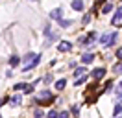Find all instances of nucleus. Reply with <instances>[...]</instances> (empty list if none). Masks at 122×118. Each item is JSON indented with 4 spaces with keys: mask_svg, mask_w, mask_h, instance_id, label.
I'll use <instances>...</instances> for the list:
<instances>
[{
    "mask_svg": "<svg viewBox=\"0 0 122 118\" xmlns=\"http://www.w3.org/2000/svg\"><path fill=\"white\" fill-rule=\"evenodd\" d=\"M118 41V31H111V33H102L98 37V43L104 46V48H113Z\"/></svg>",
    "mask_w": 122,
    "mask_h": 118,
    "instance_id": "obj_1",
    "label": "nucleus"
},
{
    "mask_svg": "<svg viewBox=\"0 0 122 118\" xmlns=\"http://www.w3.org/2000/svg\"><path fill=\"white\" fill-rule=\"evenodd\" d=\"M96 37H98V33H96V31H89L87 35L80 37V41H78V46H85V48H89V46H92V44H94Z\"/></svg>",
    "mask_w": 122,
    "mask_h": 118,
    "instance_id": "obj_2",
    "label": "nucleus"
},
{
    "mask_svg": "<svg viewBox=\"0 0 122 118\" xmlns=\"http://www.w3.org/2000/svg\"><path fill=\"white\" fill-rule=\"evenodd\" d=\"M89 76H91L94 81L104 79V78H106V68H104V66H96V68H92V70H91V74H89Z\"/></svg>",
    "mask_w": 122,
    "mask_h": 118,
    "instance_id": "obj_3",
    "label": "nucleus"
},
{
    "mask_svg": "<svg viewBox=\"0 0 122 118\" xmlns=\"http://www.w3.org/2000/svg\"><path fill=\"white\" fill-rule=\"evenodd\" d=\"M39 98H43V100H46V102H48V105L56 102V96L52 94V90H50V88H43V90L39 92Z\"/></svg>",
    "mask_w": 122,
    "mask_h": 118,
    "instance_id": "obj_4",
    "label": "nucleus"
},
{
    "mask_svg": "<svg viewBox=\"0 0 122 118\" xmlns=\"http://www.w3.org/2000/svg\"><path fill=\"white\" fill-rule=\"evenodd\" d=\"M39 63H41V54H37V55L33 57V61H31L30 65L22 66V72L26 74V72H30V70H33V68H37V66H39Z\"/></svg>",
    "mask_w": 122,
    "mask_h": 118,
    "instance_id": "obj_5",
    "label": "nucleus"
},
{
    "mask_svg": "<svg viewBox=\"0 0 122 118\" xmlns=\"http://www.w3.org/2000/svg\"><path fill=\"white\" fill-rule=\"evenodd\" d=\"M72 48H74V44L70 43V41H59V44H57V50L63 52V54H67V52H72Z\"/></svg>",
    "mask_w": 122,
    "mask_h": 118,
    "instance_id": "obj_6",
    "label": "nucleus"
},
{
    "mask_svg": "<svg viewBox=\"0 0 122 118\" xmlns=\"http://www.w3.org/2000/svg\"><path fill=\"white\" fill-rule=\"evenodd\" d=\"M111 24H113V26H120L122 24V6L115 9V15H113V19H111Z\"/></svg>",
    "mask_w": 122,
    "mask_h": 118,
    "instance_id": "obj_7",
    "label": "nucleus"
},
{
    "mask_svg": "<svg viewBox=\"0 0 122 118\" xmlns=\"http://www.w3.org/2000/svg\"><path fill=\"white\" fill-rule=\"evenodd\" d=\"M63 7H56V9H52V11H50V20H57L59 22L61 19H63Z\"/></svg>",
    "mask_w": 122,
    "mask_h": 118,
    "instance_id": "obj_8",
    "label": "nucleus"
},
{
    "mask_svg": "<svg viewBox=\"0 0 122 118\" xmlns=\"http://www.w3.org/2000/svg\"><path fill=\"white\" fill-rule=\"evenodd\" d=\"M20 103H22V92H15V94L9 98V105H13V107L20 105Z\"/></svg>",
    "mask_w": 122,
    "mask_h": 118,
    "instance_id": "obj_9",
    "label": "nucleus"
},
{
    "mask_svg": "<svg viewBox=\"0 0 122 118\" xmlns=\"http://www.w3.org/2000/svg\"><path fill=\"white\" fill-rule=\"evenodd\" d=\"M113 90V79H107L106 81V85L98 90V96H102V94H107V92H111Z\"/></svg>",
    "mask_w": 122,
    "mask_h": 118,
    "instance_id": "obj_10",
    "label": "nucleus"
},
{
    "mask_svg": "<svg viewBox=\"0 0 122 118\" xmlns=\"http://www.w3.org/2000/svg\"><path fill=\"white\" fill-rule=\"evenodd\" d=\"M92 61H94V54L92 52H85L81 55V65H91Z\"/></svg>",
    "mask_w": 122,
    "mask_h": 118,
    "instance_id": "obj_11",
    "label": "nucleus"
},
{
    "mask_svg": "<svg viewBox=\"0 0 122 118\" xmlns=\"http://www.w3.org/2000/svg\"><path fill=\"white\" fill-rule=\"evenodd\" d=\"M9 68H17V66L20 65V55H17V54H13L11 57H9Z\"/></svg>",
    "mask_w": 122,
    "mask_h": 118,
    "instance_id": "obj_12",
    "label": "nucleus"
},
{
    "mask_svg": "<svg viewBox=\"0 0 122 118\" xmlns=\"http://www.w3.org/2000/svg\"><path fill=\"white\" fill-rule=\"evenodd\" d=\"M70 6H72L74 11H83V9H85L83 0H72V2H70Z\"/></svg>",
    "mask_w": 122,
    "mask_h": 118,
    "instance_id": "obj_13",
    "label": "nucleus"
},
{
    "mask_svg": "<svg viewBox=\"0 0 122 118\" xmlns=\"http://www.w3.org/2000/svg\"><path fill=\"white\" fill-rule=\"evenodd\" d=\"M35 55H37V54H33V52H28V54H26L24 57H20V63H24V66H26V65H30V63H31V59L35 57Z\"/></svg>",
    "mask_w": 122,
    "mask_h": 118,
    "instance_id": "obj_14",
    "label": "nucleus"
},
{
    "mask_svg": "<svg viewBox=\"0 0 122 118\" xmlns=\"http://www.w3.org/2000/svg\"><path fill=\"white\" fill-rule=\"evenodd\" d=\"M65 87H67V79H65V78H61V79L54 81V88H56V90H63Z\"/></svg>",
    "mask_w": 122,
    "mask_h": 118,
    "instance_id": "obj_15",
    "label": "nucleus"
},
{
    "mask_svg": "<svg viewBox=\"0 0 122 118\" xmlns=\"http://www.w3.org/2000/svg\"><path fill=\"white\" fill-rule=\"evenodd\" d=\"M85 74H87L85 65L83 66H76V68H74V79H76V78H81V76H85Z\"/></svg>",
    "mask_w": 122,
    "mask_h": 118,
    "instance_id": "obj_16",
    "label": "nucleus"
},
{
    "mask_svg": "<svg viewBox=\"0 0 122 118\" xmlns=\"http://www.w3.org/2000/svg\"><path fill=\"white\" fill-rule=\"evenodd\" d=\"M57 24H59V28H61V30H67V28H70V26L74 24V20H70V19H61Z\"/></svg>",
    "mask_w": 122,
    "mask_h": 118,
    "instance_id": "obj_17",
    "label": "nucleus"
},
{
    "mask_svg": "<svg viewBox=\"0 0 122 118\" xmlns=\"http://www.w3.org/2000/svg\"><path fill=\"white\" fill-rule=\"evenodd\" d=\"M28 85H30V83L20 81V83H17L15 87H13V90H15V92H24V88H28Z\"/></svg>",
    "mask_w": 122,
    "mask_h": 118,
    "instance_id": "obj_18",
    "label": "nucleus"
},
{
    "mask_svg": "<svg viewBox=\"0 0 122 118\" xmlns=\"http://www.w3.org/2000/svg\"><path fill=\"white\" fill-rule=\"evenodd\" d=\"M56 41H57V35H56V33H52L50 37H46V39H45V48L52 46V43H56Z\"/></svg>",
    "mask_w": 122,
    "mask_h": 118,
    "instance_id": "obj_19",
    "label": "nucleus"
},
{
    "mask_svg": "<svg viewBox=\"0 0 122 118\" xmlns=\"http://www.w3.org/2000/svg\"><path fill=\"white\" fill-rule=\"evenodd\" d=\"M120 114H122V103L117 102V103H115V107H113V118L115 116H120Z\"/></svg>",
    "mask_w": 122,
    "mask_h": 118,
    "instance_id": "obj_20",
    "label": "nucleus"
},
{
    "mask_svg": "<svg viewBox=\"0 0 122 118\" xmlns=\"http://www.w3.org/2000/svg\"><path fill=\"white\" fill-rule=\"evenodd\" d=\"M100 11H102V15L111 13V11H113V4H111V2H106V4L102 6V9H100Z\"/></svg>",
    "mask_w": 122,
    "mask_h": 118,
    "instance_id": "obj_21",
    "label": "nucleus"
},
{
    "mask_svg": "<svg viewBox=\"0 0 122 118\" xmlns=\"http://www.w3.org/2000/svg\"><path fill=\"white\" fill-rule=\"evenodd\" d=\"M87 79H89V74H85V76H81V78H76V79H74V87H80V85H83Z\"/></svg>",
    "mask_w": 122,
    "mask_h": 118,
    "instance_id": "obj_22",
    "label": "nucleus"
},
{
    "mask_svg": "<svg viewBox=\"0 0 122 118\" xmlns=\"http://www.w3.org/2000/svg\"><path fill=\"white\" fill-rule=\"evenodd\" d=\"M113 74H117V76H120V74H122V61H118V63H115V65H113Z\"/></svg>",
    "mask_w": 122,
    "mask_h": 118,
    "instance_id": "obj_23",
    "label": "nucleus"
},
{
    "mask_svg": "<svg viewBox=\"0 0 122 118\" xmlns=\"http://www.w3.org/2000/svg\"><path fill=\"white\" fill-rule=\"evenodd\" d=\"M41 81H43L45 85H50V83L54 81V76H52V74H46V76H43V78H41Z\"/></svg>",
    "mask_w": 122,
    "mask_h": 118,
    "instance_id": "obj_24",
    "label": "nucleus"
},
{
    "mask_svg": "<svg viewBox=\"0 0 122 118\" xmlns=\"http://www.w3.org/2000/svg\"><path fill=\"white\" fill-rule=\"evenodd\" d=\"M43 35H45V39L52 35V26H50V22H48V24L45 26V30H43Z\"/></svg>",
    "mask_w": 122,
    "mask_h": 118,
    "instance_id": "obj_25",
    "label": "nucleus"
},
{
    "mask_svg": "<svg viewBox=\"0 0 122 118\" xmlns=\"http://www.w3.org/2000/svg\"><path fill=\"white\" fill-rule=\"evenodd\" d=\"M70 114H72V116H76L78 118V114H80V105H70Z\"/></svg>",
    "mask_w": 122,
    "mask_h": 118,
    "instance_id": "obj_26",
    "label": "nucleus"
},
{
    "mask_svg": "<svg viewBox=\"0 0 122 118\" xmlns=\"http://www.w3.org/2000/svg\"><path fill=\"white\" fill-rule=\"evenodd\" d=\"M57 116H59V111H56V109H50L46 113V118H57Z\"/></svg>",
    "mask_w": 122,
    "mask_h": 118,
    "instance_id": "obj_27",
    "label": "nucleus"
},
{
    "mask_svg": "<svg viewBox=\"0 0 122 118\" xmlns=\"http://www.w3.org/2000/svg\"><path fill=\"white\" fill-rule=\"evenodd\" d=\"M33 118H46V114L41 109H35V111H33Z\"/></svg>",
    "mask_w": 122,
    "mask_h": 118,
    "instance_id": "obj_28",
    "label": "nucleus"
},
{
    "mask_svg": "<svg viewBox=\"0 0 122 118\" xmlns=\"http://www.w3.org/2000/svg\"><path fill=\"white\" fill-rule=\"evenodd\" d=\"M89 22H91V13L83 15V19H81V24H83V26H85V24H89Z\"/></svg>",
    "mask_w": 122,
    "mask_h": 118,
    "instance_id": "obj_29",
    "label": "nucleus"
},
{
    "mask_svg": "<svg viewBox=\"0 0 122 118\" xmlns=\"http://www.w3.org/2000/svg\"><path fill=\"white\" fill-rule=\"evenodd\" d=\"M57 118H70V111H61Z\"/></svg>",
    "mask_w": 122,
    "mask_h": 118,
    "instance_id": "obj_30",
    "label": "nucleus"
},
{
    "mask_svg": "<svg viewBox=\"0 0 122 118\" xmlns=\"http://www.w3.org/2000/svg\"><path fill=\"white\" fill-rule=\"evenodd\" d=\"M115 55H117L118 61H122V48H117V50H115Z\"/></svg>",
    "mask_w": 122,
    "mask_h": 118,
    "instance_id": "obj_31",
    "label": "nucleus"
},
{
    "mask_svg": "<svg viewBox=\"0 0 122 118\" xmlns=\"http://www.w3.org/2000/svg\"><path fill=\"white\" fill-rule=\"evenodd\" d=\"M117 102H120V103H122V90H120V88L117 90Z\"/></svg>",
    "mask_w": 122,
    "mask_h": 118,
    "instance_id": "obj_32",
    "label": "nucleus"
},
{
    "mask_svg": "<svg viewBox=\"0 0 122 118\" xmlns=\"http://www.w3.org/2000/svg\"><path fill=\"white\" fill-rule=\"evenodd\" d=\"M6 78H13V70H11V68H9L8 72H6Z\"/></svg>",
    "mask_w": 122,
    "mask_h": 118,
    "instance_id": "obj_33",
    "label": "nucleus"
},
{
    "mask_svg": "<svg viewBox=\"0 0 122 118\" xmlns=\"http://www.w3.org/2000/svg\"><path fill=\"white\" fill-rule=\"evenodd\" d=\"M69 66H70V68H76L78 65H76V61H70V63H69Z\"/></svg>",
    "mask_w": 122,
    "mask_h": 118,
    "instance_id": "obj_34",
    "label": "nucleus"
},
{
    "mask_svg": "<svg viewBox=\"0 0 122 118\" xmlns=\"http://www.w3.org/2000/svg\"><path fill=\"white\" fill-rule=\"evenodd\" d=\"M118 88H120V90H122V79H120V83H118Z\"/></svg>",
    "mask_w": 122,
    "mask_h": 118,
    "instance_id": "obj_35",
    "label": "nucleus"
},
{
    "mask_svg": "<svg viewBox=\"0 0 122 118\" xmlns=\"http://www.w3.org/2000/svg\"><path fill=\"white\" fill-rule=\"evenodd\" d=\"M96 2H102V4H106V0H96Z\"/></svg>",
    "mask_w": 122,
    "mask_h": 118,
    "instance_id": "obj_36",
    "label": "nucleus"
},
{
    "mask_svg": "<svg viewBox=\"0 0 122 118\" xmlns=\"http://www.w3.org/2000/svg\"><path fill=\"white\" fill-rule=\"evenodd\" d=\"M115 118H122V114H120V116H115Z\"/></svg>",
    "mask_w": 122,
    "mask_h": 118,
    "instance_id": "obj_37",
    "label": "nucleus"
},
{
    "mask_svg": "<svg viewBox=\"0 0 122 118\" xmlns=\"http://www.w3.org/2000/svg\"><path fill=\"white\" fill-rule=\"evenodd\" d=\"M0 118H2V113H0Z\"/></svg>",
    "mask_w": 122,
    "mask_h": 118,
    "instance_id": "obj_38",
    "label": "nucleus"
}]
</instances>
